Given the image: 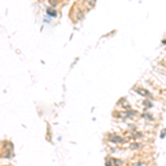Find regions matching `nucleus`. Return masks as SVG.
<instances>
[{
    "mask_svg": "<svg viewBox=\"0 0 166 166\" xmlns=\"http://www.w3.org/2000/svg\"><path fill=\"white\" fill-rule=\"evenodd\" d=\"M134 166H144V165H143L142 163H137L136 165H134Z\"/></svg>",
    "mask_w": 166,
    "mask_h": 166,
    "instance_id": "nucleus-2",
    "label": "nucleus"
},
{
    "mask_svg": "<svg viewBox=\"0 0 166 166\" xmlns=\"http://www.w3.org/2000/svg\"><path fill=\"white\" fill-rule=\"evenodd\" d=\"M52 10H53V9H48V12H49L50 15L55 16V15H57V12H55V11H52Z\"/></svg>",
    "mask_w": 166,
    "mask_h": 166,
    "instance_id": "nucleus-1",
    "label": "nucleus"
}]
</instances>
